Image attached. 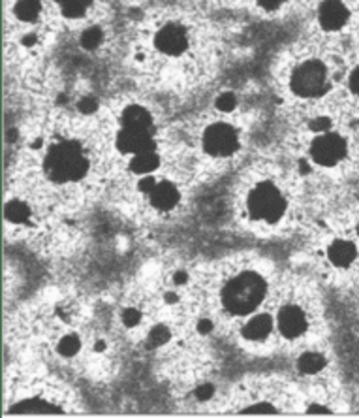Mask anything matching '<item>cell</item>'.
Masks as SVG:
<instances>
[{"label":"cell","instance_id":"obj_1","mask_svg":"<svg viewBox=\"0 0 359 418\" xmlns=\"http://www.w3.org/2000/svg\"><path fill=\"white\" fill-rule=\"evenodd\" d=\"M44 170L47 179L53 183L81 181L89 174V154L79 143L64 140L45 153Z\"/></svg>","mask_w":359,"mask_h":418},{"label":"cell","instance_id":"obj_2","mask_svg":"<svg viewBox=\"0 0 359 418\" xmlns=\"http://www.w3.org/2000/svg\"><path fill=\"white\" fill-rule=\"evenodd\" d=\"M267 290L266 279L258 271H243L226 283L222 290L224 309L229 315L243 317L252 313L263 302Z\"/></svg>","mask_w":359,"mask_h":418},{"label":"cell","instance_id":"obj_3","mask_svg":"<svg viewBox=\"0 0 359 418\" xmlns=\"http://www.w3.org/2000/svg\"><path fill=\"white\" fill-rule=\"evenodd\" d=\"M246 211L254 220L260 222H277L286 211V196L284 191L275 181H258L249 191L246 196Z\"/></svg>","mask_w":359,"mask_h":418},{"label":"cell","instance_id":"obj_4","mask_svg":"<svg viewBox=\"0 0 359 418\" xmlns=\"http://www.w3.org/2000/svg\"><path fill=\"white\" fill-rule=\"evenodd\" d=\"M327 83H329L327 67L318 59H309V61L300 62L297 67H294L288 79L290 91L295 96H301V98L320 96L327 89Z\"/></svg>","mask_w":359,"mask_h":418},{"label":"cell","instance_id":"obj_5","mask_svg":"<svg viewBox=\"0 0 359 418\" xmlns=\"http://www.w3.org/2000/svg\"><path fill=\"white\" fill-rule=\"evenodd\" d=\"M239 130L228 121H215L203 130L202 149L211 159H228L239 151Z\"/></svg>","mask_w":359,"mask_h":418},{"label":"cell","instance_id":"obj_6","mask_svg":"<svg viewBox=\"0 0 359 418\" xmlns=\"http://www.w3.org/2000/svg\"><path fill=\"white\" fill-rule=\"evenodd\" d=\"M310 160L318 166H335L344 159L346 154V142L343 136L335 132H324L316 136L310 143Z\"/></svg>","mask_w":359,"mask_h":418},{"label":"cell","instance_id":"obj_7","mask_svg":"<svg viewBox=\"0 0 359 418\" xmlns=\"http://www.w3.org/2000/svg\"><path fill=\"white\" fill-rule=\"evenodd\" d=\"M153 44L162 55L179 57L188 50L190 38H188V30L183 25H179V23H166L154 34Z\"/></svg>","mask_w":359,"mask_h":418},{"label":"cell","instance_id":"obj_8","mask_svg":"<svg viewBox=\"0 0 359 418\" xmlns=\"http://www.w3.org/2000/svg\"><path fill=\"white\" fill-rule=\"evenodd\" d=\"M318 19L326 30H338L348 21V8L341 0H324L318 11Z\"/></svg>","mask_w":359,"mask_h":418},{"label":"cell","instance_id":"obj_9","mask_svg":"<svg viewBox=\"0 0 359 418\" xmlns=\"http://www.w3.org/2000/svg\"><path fill=\"white\" fill-rule=\"evenodd\" d=\"M149 202L158 211H169L179 202V188L171 181H154L151 191L147 193Z\"/></svg>","mask_w":359,"mask_h":418},{"label":"cell","instance_id":"obj_10","mask_svg":"<svg viewBox=\"0 0 359 418\" xmlns=\"http://www.w3.org/2000/svg\"><path fill=\"white\" fill-rule=\"evenodd\" d=\"M278 328L283 332L284 336L294 339V337H300L303 332L307 330V317L305 313L301 311L297 305H288L280 311V317H278Z\"/></svg>","mask_w":359,"mask_h":418},{"label":"cell","instance_id":"obj_11","mask_svg":"<svg viewBox=\"0 0 359 418\" xmlns=\"http://www.w3.org/2000/svg\"><path fill=\"white\" fill-rule=\"evenodd\" d=\"M120 127L134 128V130H151L154 132V121L151 111L139 104L126 106L120 113Z\"/></svg>","mask_w":359,"mask_h":418},{"label":"cell","instance_id":"obj_12","mask_svg":"<svg viewBox=\"0 0 359 418\" xmlns=\"http://www.w3.org/2000/svg\"><path fill=\"white\" fill-rule=\"evenodd\" d=\"M273 330V320L269 315H256L254 319H251L246 322V326L243 328V336L251 341H261L266 339Z\"/></svg>","mask_w":359,"mask_h":418},{"label":"cell","instance_id":"obj_13","mask_svg":"<svg viewBox=\"0 0 359 418\" xmlns=\"http://www.w3.org/2000/svg\"><path fill=\"white\" fill-rule=\"evenodd\" d=\"M160 166V154L158 149H151L145 153H139L136 157H132L130 168L137 176H149L151 171H154Z\"/></svg>","mask_w":359,"mask_h":418},{"label":"cell","instance_id":"obj_14","mask_svg":"<svg viewBox=\"0 0 359 418\" xmlns=\"http://www.w3.org/2000/svg\"><path fill=\"white\" fill-rule=\"evenodd\" d=\"M44 11V2L42 0H17L13 6V13L19 21L34 23Z\"/></svg>","mask_w":359,"mask_h":418},{"label":"cell","instance_id":"obj_15","mask_svg":"<svg viewBox=\"0 0 359 418\" xmlns=\"http://www.w3.org/2000/svg\"><path fill=\"white\" fill-rule=\"evenodd\" d=\"M355 259V247L354 243L350 242H335L329 247V260L335 266H348L350 262H354Z\"/></svg>","mask_w":359,"mask_h":418},{"label":"cell","instance_id":"obj_16","mask_svg":"<svg viewBox=\"0 0 359 418\" xmlns=\"http://www.w3.org/2000/svg\"><path fill=\"white\" fill-rule=\"evenodd\" d=\"M60 6V11L62 16L70 17V19H79L89 11L93 0H53Z\"/></svg>","mask_w":359,"mask_h":418},{"label":"cell","instance_id":"obj_17","mask_svg":"<svg viewBox=\"0 0 359 418\" xmlns=\"http://www.w3.org/2000/svg\"><path fill=\"white\" fill-rule=\"evenodd\" d=\"M324 363L326 360L320 356V354H316V352H307L303 354L300 360V369L301 371H305V373H316V371H320L324 368Z\"/></svg>","mask_w":359,"mask_h":418},{"label":"cell","instance_id":"obj_18","mask_svg":"<svg viewBox=\"0 0 359 418\" xmlns=\"http://www.w3.org/2000/svg\"><path fill=\"white\" fill-rule=\"evenodd\" d=\"M103 40V34L100 28L96 27H91L87 28L85 33L81 34V44L85 45V47H89V50H94V47H98L100 44H102Z\"/></svg>","mask_w":359,"mask_h":418},{"label":"cell","instance_id":"obj_19","mask_svg":"<svg viewBox=\"0 0 359 418\" xmlns=\"http://www.w3.org/2000/svg\"><path fill=\"white\" fill-rule=\"evenodd\" d=\"M59 349H60V352H62V354H74V352H76V349H77V339L74 336L64 337V339L60 341Z\"/></svg>","mask_w":359,"mask_h":418},{"label":"cell","instance_id":"obj_20","mask_svg":"<svg viewBox=\"0 0 359 418\" xmlns=\"http://www.w3.org/2000/svg\"><path fill=\"white\" fill-rule=\"evenodd\" d=\"M258 2V6H261V8H263V10H278V8H280V6L284 4V2H286V0H256Z\"/></svg>","mask_w":359,"mask_h":418},{"label":"cell","instance_id":"obj_21","mask_svg":"<svg viewBox=\"0 0 359 418\" xmlns=\"http://www.w3.org/2000/svg\"><path fill=\"white\" fill-rule=\"evenodd\" d=\"M350 89L354 91L355 94H359V67L352 72V76H350Z\"/></svg>","mask_w":359,"mask_h":418}]
</instances>
